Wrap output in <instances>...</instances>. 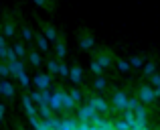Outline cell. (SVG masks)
<instances>
[{
    "mask_svg": "<svg viewBox=\"0 0 160 130\" xmlns=\"http://www.w3.org/2000/svg\"><path fill=\"white\" fill-rule=\"evenodd\" d=\"M22 106H24V110H27L28 116H37V108L32 106V102L28 100V96H22Z\"/></svg>",
    "mask_w": 160,
    "mask_h": 130,
    "instance_id": "7c38bea8",
    "label": "cell"
},
{
    "mask_svg": "<svg viewBox=\"0 0 160 130\" xmlns=\"http://www.w3.org/2000/svg\"><path fill=\"white\" fill-rule=\"evenodd\" d=\"M32 81L37 83L39 91H41V90H49V86H51V75H49V73H37Z\"/></svg>",
    "mask_w": 160,
    "mask_h": 130,
    "instance_id": "6da1fadb",
    "label": "cell"
},
{
    "mask_svg": "<svg viewBox=\"0 0 160 130\" xmlns=\"http://www.w3.org/2000/svg\"><path fill=\"white\" fill-rule=\"evenodd\" d=\"M87 106H91L95 112H108V104L103 102L102 98H93V96H91L89 102H87Z\"/></svg>",
    "mask_w": 160,
    "mask_h": 130,
    "instance_id": "3957f363",
    "label": "cell"
},
{
    "mask_svg": "<svg viewBox=\"0 0 160 130\" xmlns=\"http://www.w3.org/2000/svg\"><path fill=\"white\" fill-rule=\"evenodd\" d=\"M32 2L39 4V6H45V4H47V0H32Z\"/></svg>",
    "mask_w": 160,
    "mask_h": 130,
    "instance_id": "ab89813d",
    "label": "cell"
},
{
    "mask_svg": "<svg viewBox=\"0 0 160 130\" xmlns=\"http://www.w3.org/2000/svg\"><path fill=\"white\" fill-rule=\"evenodd\" d=\"M37 45H39L43 51H47V49H49V41L45 39V37H37Z\"/></svg>",
    "mask_w": 160,
    "mask_h": 130,
    "instance_id": "83f0119b",
    "label": "cell"
},
{
    "mask_svg": "<svg viewBox=\"0 0 160 130\" xmlns=\"http://www.w3.org/2000/svg\"><path fill=\"white\" fill-rule=\"evenodd\" d=\"M0 94L6 96V98H12V96H14V87H12V83L6 81V79H2V81H0Z\"/></svg>",
    "mask_w": 160,
    "mask_h": 130,
    "instance_id": "52a82bcc",
    "label": "cell"
},
{
    "mask_svg": "<svg viewBox=\"0 0 160 130\" xmlns=\"http://www.w3.org/2000/svg\"><path fill=\"white\" fill-rule=\"evenodd\" d=\"M12 51L16 53V57H22L24 53H27V51H24V45H22V43H16V45H14V49H12Z\"/></svg>",
    "mask_w": 160,
    "mask_h": 130,
    "instance_id": "f546056e",
    "label": "cell"
},
{
    "mask_svg": "<svg viewBox=\"0 0 160 130\" xmlns=\"http://www.w3.org/2000/svg\"><path fill=\"white\" fill-rule=\"evenodd\" d=\"M0 75H2V77H8V75H10V71H8V65H6V63H0Z\"/></svg>",
    "mask_w": 160,
    "mask_h": 130,
    "instance_id": "8d00e7d4",
    "label": "cell"
},
{
    "mask_svg": "<svg viewBox=\"0 0 160 130\" xmlns=\"http://www.w3.org/2000/svg\"><path fill=\"white\" fill-rule=\"evenodd\" d=\"M18 130H22V128H18Z\"/></svg>",
    "mask_w": 160,
    "mask_h": 130,
    "instance_id": "ee69618b",
    "label": "cell"
},
{
    "mask_svg": "<svg viewBox=\"0 0 160 130\" xmlns=\"http://www.w3.org/2000/svg\"><path fill=\"white\" fill-rule=\"evenodd\" d=\"M136 106H138V100L136 98H128V102H126V110H134Z\"/></svg>",
    "mask_w": 160,
    "mask_h": 130,
    "instance_id": "1f68e13d",
    "label": "cell"
},
{
    "mask_svg": "<svg viewBox=\"0 0 160 130\" xmlns=\"http://www.w3.org/2000/svg\"><path fill=\"white\" fill-rule=\"evenodd\" d=\"M93 114H95V110L91 106H83V108H79V110H77V116H79V120H81V122H87V120H89Z\"/></svg>",
    "mask_w": 160,
    "mask_h": 130,
    "instance_id": "8992f818",
    "label": "cell"
},
{
    "mask_svg": "<svg viewBox=\"0 0 160 130\" xmlns=\"http://www.w3.org/2000/svg\"><path fill=\"white\" fill-rule=\"evenodd\" d=\"M98 63L102 65V67H109V65H112V55L106 53V51H102V55L98 57Z\"/></svg>",
    "mask_w": 160,
    "mask_h": 130,
    "instance_id": "9a60e30c",
    "label": "cell"
},
{
    "mask_svg": "<svg viewBox=\"0 0 160 130\" xmlns=\"http://www.w3.org/2000/svg\"><path fill=\"white\" fill-rule=\"evenodd\" d=\"M150 79H152V83L156 87H160V73H152V75H150Z\"/></svg>",
    "mask_w": 160,
    "mask_h": 130,
    "instance_id": "74e56055",
    "label": "cell"
},
{
    "mask_svg": "<svg viewBox=\"0 0 160 130\" xmlns=\"http://www.w3.org/2000/svg\"><path fill=\"white\" fill-rule=\"evenodd\" d=\"M89 69H91V73H95V75H102V71H103V67H102V65H99V63H98V61H91V67H89Z\"/></svg>",
    "mask_w": 160,
    "mask_h": 130,
    "instance_id": "cb8c5ba5",
    "label": "cell"
},
{
    "mask_svg": "<svg viewBox=\"0 0 160 130\" xmlns=\"http://www.w3.org/2000/svg\"><path fill=\"white\" fill-rule=\"evenodd\" d=\"M43 33H45V39H51V41H57V31H55V27H51V24H45L43 23Z\"/></svg>",
    "mask_w": 160,
    "mask_h": 130,
    "instance_id": "8fae6325",
    "label": "cell"
},
{
    "mask_svg": "<svg viewBox=\"0 0 160 130\" xmlns=\"http://www.w3.org/2000/svg\"><path fill=\"white\" fill-rule=\"evenodd\" d=\"M126 102H128V96H126L124 91H116V94H113V106H116L118 110H126Z\"/></svg>",
    "mask_w": 160,
    "mask_h": 130,
    "instance_id": "277c9868",
    "label": "cell"
},
{
    "mask_svg": "<svg viewBox=\"0 0 160 130\" xmlns=\"http://www.w3.org/2000/svg\"><path fill=\"white\" fill-rule=\"evenodd\" d=\"M140 100L144 104H152L154 100H156V98H154V90L150 86H142L140 87Z\"/></svg>",
    "mask_w": 160,
    "mask_h": 130,
    "instance_id": "7a4b0ae2",
    "label": "cell"
},
{
    "mask_svg": "<svg viewBox=\"0 0 160 130\" xmlns=\"http://www.w3.org/2000/svg\"><path fill=\"white\" fill-rule=\"evenodd\" d=\"M28 61H31L32 67H39L41 65V55L37 51H31V53H28Z\"/></svg>",
    "mask_w": 160,
    "mask_h": 130,
    "instance_id": "e0dca14e",
    "label": "cell"
},
{
    "mask_svg": "<svg viewBox=\"0 0 160 130\" xmlns=\"http://www.w3.org/2000/svg\"><path fill=\"white\" fill-rule=\"evenodd\" d=\"M113 130H132V128H130L124 120H120V122H113Z\"/></svg>",
    "mask_w": 160,
    "mask_h": 130,
    "instance_id": "4dcf8cb0",
    "label": "cell"
},
{
    "mask_svg": "<svg viewBox=\"0 0 160 130\" xmlns=\"http://www.w3.org/2000/svg\"><path fill=\"white\" fill-rule=\"evenodd\" d=\"M22 37H24L27 41H31V39H32V33H31V29H22Z\"/></svg>",
    "mask_w": 160,
    "mask_h": 130,
    "instance_id": "f35d334b",
    "label": "cell"
},
{
    "mask_svg": "<svg viewBox=\"0 0 160 130\" xmlns=\"http://www.w3.org/2000/svg\"><path fill=\"white\" fill-rule=\"evenodd\" d=\"M59 96H61V106H63V108H67V110L75 108V102L69 98V94H67L65 90H59Z\"/></svg>",
    "mask_w": 160,
    "mask_h": 130,
    "instance_id": "ba28073f",
    "label": "cell"
},
{
    "mask_svg": "<svg viewBox=\"0 0 160 130\" xmlns=\"http://www.w3.org/2000/svg\"><path fill=\"white\" fill-rule=\"evenodd\" d=\"M116 65H118V69H120L122 73H128V71L132 69V67H130V63H128V61H124V59H118Z\"/></svg>",
    "mask_w": 160,
    "mask_h": 130,
    "instance_id": "ffe728a7",
    "label": "cell"
},
{
    "mask_svg": "<svg viewBox=\"0 0 160 130\" xmlns=\"http://www.w3.org/2000/svg\"><path fill=\"white\" fill-rule=\"evenodd\" d=\"M28 100H31V102H37V104H41V91H32V94L28 96Z\"/></svg>",
    "mask_w": 160,
    "mask_h": 130,
    "instance_id": "d590c367",
    "label": "cell"
},
{
    "mask_svg": "<svg viewBox=\"0 0 160 130\" xmlns=\"http://www.w3.org/2000/svg\"><path fill=\"white\" fill-rule=\"evenodd\" d=\"M37 116H41L43 120H47V118H53V112H51V108H49L47 104H39V110H37Z\"/></svg>",
    "mask_w": 160,
    "mask_h": 130,
    "instance_id": "30bf717a",
    "label": "cell"
},
{
    "mask_svg": "<svg viewBox=\"0 0 160 130\" xmlns=\"http://www.w3.org/2000/svg\"><path fill=\"white\" fill-rule=\"evenodd\" d=\"M106 77H102V75H98V79H95V81H93V87H95V90H103V87H106Z\"/></svg>",
    "mask_w": 160,
    "mask_h": 130,
    "instance_id": "44dd1931",
    "label": "cell"
},
{
    "mask_svg": "<svg viewBox=\"0 0 160 130\" xmlns=\"http://www.w3.org/2000/svg\"><path fill=\"white\" fill-rule=\"evenodd\" d=\"M16 77H18V81H20V86H24V87H28V75L24 73V71H20L18 75H16Z\"/></svg>",
    "mask_w": 160,
    "mask_h": 130,
    "instance_id": "f1b7e54d",
    "label": "cell"
},
{
    "mask_svg": "<svg viewBox=\"0 0 160 130\" xmlns=\"http://www.w3.org/2000/svg\"><path fill=\"white\" fill-rule=\"evenodd\" d=\"M57 55L61 57V59L67 55V45H65V41H63V39H61V41H57Z\"/></svg>",
    "mask_w": 160,
    "mask_h": 130,
    "instance_id": "d6986e66",
    "label": "cell"
},
{
    "mask_svg": "<svg viewBox=\"0 0 160 130\" xmlns=\"http://www.w3.org/2000/svg\"><path fill=\"white\" fill-rule=\"evenodd\" d=\"M6 49L8 47H0V57H6Z\"/></svg>",
    "mask_w": 160,
    "mask_h": 130,
    "instance_id": "b9f144b4",
    "label": "cell"
},
{
    "mask_svg": "<svg viewBox=\"0 0 160 130\" xmlns=\"http://www.w3.org/2000/svg\"><path fill=\"white\" fill-rule=\"evenodd\" d=\"M57 73H61L63 77H67V75H69V67H67L65 63H61V65H59V71H57Z\"/></svg>",
    "mask_w": 160,
    "mask_h": 130,
    "instance_id": "e575fe53",
    "label": "cell"
},
{
    "mask_svg": "<svg viewBox=\"0 0 160 130\" xmlns=\"http://www.w3.org/2000/svg\"><path fill=\"white\" fill-rule=\"evenodd\" d=\"M124 122L128 124L130 128H134V124H136V118H134V112H132V110H124Z\"/></svg>",
    "mask_w": 160,
    "mask_h": 130,
    "instance_id": "2e32d148",
    "label": "cell"
},
{
    "mask_svg": "<svg viewBox=\"0 0 160 130\" xmlns=\"http://www.w3.org/2000/svg\"><path fill=\"white\" fill-rule=\"evenodd\" d=\"M12 35H14V24L6 23V24H4V35L2 37H12Z\"/></svg>",
    "mask_w": 160,
    "mask_h": 130,
    "instance_id": "603a6c76",
    "label": "cell"
},
{
    "mask_svg": "<svg viewBox=\"0 0 160 130\" xmlns=\"http://www.w3.org/2000/svg\"><path fill=\"white\" fill-rule=\"evenodd\" d=\"M51 94H53V91H49V90H41V104H49Z\"/></svg>",
    "mask_w": 160,
    "mask_h": 130,
    "instance_id": "d4e9b609",
    "label": "cell"
},
{
    "mask_svg": "<svg viewBox=\"0 0 160 130\" xmlns=\"http://www.w3.org/2000/svg\"><path fill=\"white\" fill-rule=\"evenodd\" d=\"M8 71H10V73L16 77V75H18L20 71H24V65H22V61H18V59H16V61H12V63L8 65Z\"/></svg>",
    "mask_w": 160,
    "mask_h": 130,
    "instance_id": "4fadbf2b",
    "label": "cell"
},
{
    "mask_svg": "<svg viewBox=\"0 0 160 130\" xmlns=\"http://www.w3.org/2000/svg\"><path fill=\"white\" fill-rule=\"evenodd\" d=\"M81 77H83L81 67H77V65H75V67H71V69H69V79H71L73 83H79V81H81Z\"/></svg>",
    "mask_w": 160,
    "mask_h": 130,
    "instance_id": "9c48e42d",
    "label": "cell"
},
{
    "mask_svg": "<svg viewBox=\"0 0 160 130\" xmlns=\"http://www.w3.org/2000/svg\"><path fill=\"white\" fill-rule=\"evenodd\" d=\"M47 67H49V73H57V71H59V63H57V61H49Z\"/></svg>",
    "mask_w": 160,
    "mask_h": 130,
    "instance_id": "d6a6232c",
    "label": "cell"
},
{
    "mask_svg": "<svg viewBox=\"0 0 160 130\" xmlns=\"http://www.w3.org/2000/svg\"><path fill=\"white\" fill-rule=\"evenodd\" d=\"M69 98H71V100H73V102H75V104H79V100H81V91H79V90H77V87H73V90H71V91H69Z\"/></svg>",
    "mask_w": 160,
    "mask_h": 130,
    "instance_id": "7402d4cb",
    "label": "cell"
},
{
    "mask_svg": "<svg viewBox=\"0 0 160 130\" xmlns=\"http://www.w3.org/2000/svg\"><path fill=\"white\" fill-rule=\"evenodd\" d=\"M4 112H6V108H4V104H0V120H2V116H4Z\"/></svg>",
    "mask_w": 160,
    "mask_h": 130,
    "instance_id": "60d3db41",
    "label": "cell"
},
{
    "mask_svg": "<svg viewBox=\"0 0 160 130\" xmlns=\"http://www.w3.org/2000/svg\"><path fill=\"white\" fill-rule=\"evenodd\" d=\"M128 63H130V67H142L144 65V59H142V57H132Z\"/></svg>",
    "mask_w": 160,
    "mask_h": 130,
    "instance_id": "4316f807",
    "label": "cell"
},
{
    "mask_svg": "<svg viewBox=\"0 0 160 130\" xmlns=\"http://www.w3.org/2000/svg\"><path fill=\"white\" fill-rule=\"evenodd\" d=\"M152 73H156V65L150 61V63L144 65V75H152Z\"/></svg>",
    "mask_w": 160,
    "mask_h": 130,
    "instance_id": "484cf974",
    "label": "cell"
},
{
    "mask_svg": "<svg viewBox=\"0 0 160 130\" xmlns=\"http://www.w3.org/2000/svg\"><path fill=\"white\" fill-rule=\"evenodd\" d=\"M93 43H95L93 37H91V35H85L81 39V49H91V47H93Z\"/></svg>",
    "mask_w": 160,
    "mask_h": 130,
    "instance_id": "ac0fdd59",
    "label": "cell"
},
{
    "mask_svg": "<svg viewBox=\"0 0 160 130\" xmlns=\"http://www.w3.org/2000/svg\"><path fill=\"white\" fill-rule=\"evenodd\" d=\"M0 47H6V45H4V37L0 35Z\"/></svg>",
    "mask_w": 160,
    "mask_h": 130,
    "instance_id": "7bdbcfd3",
    "label": "cell"
},
{
    "mask_svg": "<svg viewBox=\"0 0 160 130\" xmlns=\"http://www.w3.org/2000/svg\"><path fill=\"white\" fill-rule=\"evenodd\" d=\"M49 108H51V112H57V110H61V96H59V90H55L53 94H51V100H49V104H47Z\"/></svg>",
    "mask_w": 160,
    "mask_h": 130,
    "instance_id": "5b68a950",
    "label": "cell"
},
{
    "mask_svg": "<svg viewBox=\"0 0 160 130\" xmlns=\"http://www.w3.org/2000/svg\"><path fill=\"white\" fill-rule=\"evenodd\" d=\"M75 126H77V120H73V118H67L59 122V130H75Z\"/></svg>",
    "mask_w": 160,
    "mask_h": 130,
    "instance_id": "5bb4252c",
    "label": "cell"
},
{
    "mask_svg": "<svg viewBox=\"0 0 160 130\" xmlns=\"http://www.w3.org/2000/svg\"><path fill=\"white\" fill-rule=\"evenodd\" d=\"M6 59L10 61V63H12V61H16V59H18V57H16V53L12 51V47H10V49H6Z\"/></svg>",
    "mask_w": 160,
    "mask_h": 130,
    "instance_id": "836d02e7",
    "label": "cell"
}]
</instances>
